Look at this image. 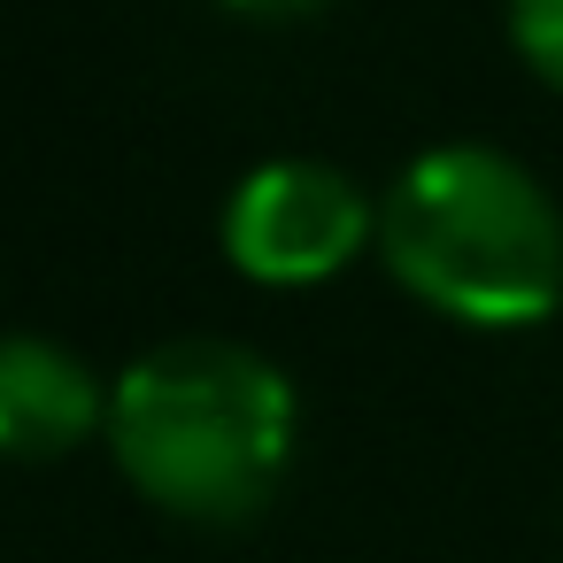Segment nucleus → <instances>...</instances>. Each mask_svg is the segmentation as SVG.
Here are the masks:
<instances>
[{
  "instance_id": "2",
  "label": "nucleus",
  "mask_w": 563,
  "mask_h": 563,
  "mask_svg": "<svg viewBox=\"0 0 563 563\" xmlns=\"http://www.w3.org/2000/svg\"><path fill=\"white\" fill-rule=\"evenodd\" d=\"M378 247L424 309L486 332L532 324L563 294L555 201L494 147L417 155L378 209Z\"/></svg>"
},
{
  "instance_id": "1",
  "label": "nucleus",
  "mask_w": 563,
  "mask_h": 563,
  "mask_svg": "<svg viewBox=\"0 0 563 563\" xmlns=\"http://www.w3.org/2000/svg\"><path fill=\"white\" fill-rule=\"evenodd\" d=\"M109 440L124 478L186 517V525H240L255 517L294 455V386L232 340H178L140 355L117 378Z\"/></svg>"
},
{
  "instance_id": "5",
  "label": "nucleus",
  "mask_w": 563,
  "mask_h": 563,
  "mask_svg": "<svg viewBox=\"0 0 563 563\" xmlns=\"http://www.w3.org/2000/svg\"><path fill=\"white\" fill-rule=\"evenodd\" d=\"M509 40L525 70L563 93V0H509Z\"/></svg>"
},
{
  "instance_id": "6",
  "label": "nucleus",
  "mask_w": 563,
  "mask_h": 563,
  "mask_svg": "<svg viewBox=\"0 0 563 563\" xmlns=\"http://www.w3.org/2000/svg\"><path fill=\"white\" fill-rule=\"evenodd\" d=\"M240 16H301V9H324V0H224Z\"/></svg>"
},
{
  "instance_id": "3",
  "label": "nucleus",
  "mask_w": 563,
  "mask_h": 563,
  "mask_svg": "<svg viewBox=\"0 0 563 563\" xmlns=\"http://www.w3.org/2000/svg\"><path fill=\"white\" fill-rule=\"evenodd\" d=\"M371 201L332 163H263L224 201V255L263 286H317L371 240Z\"/></svg>"
},
{
  "instance_id": "4",
  "label": "nucleus",
  "mask_w": 563,
  "mask_h": 563,
  "mask_svg": "<svg viewBox=\"0 0 563 563\" xmlns=\"http://www.w3.org/2000/svg\"><path fill=\"white\" fill-rule=\"evenodd\" d=\"M93 424H109V401L70 347L32 332L0 340V455L47 463V455H70Z\"/></svg>"
}]
</instances>
